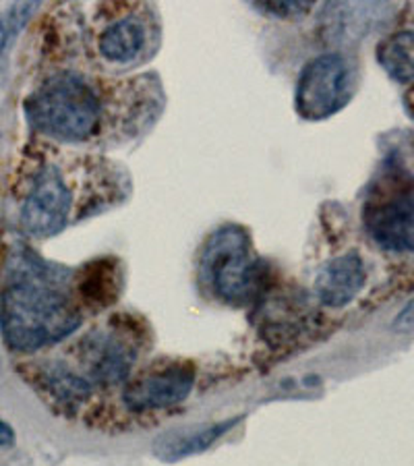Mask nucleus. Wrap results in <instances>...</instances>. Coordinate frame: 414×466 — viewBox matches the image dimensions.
<instances>
[{"instance_id":"obj_4","label":"nucleus","mask_w":414,"mask_h":466,"mask_svg":"<svg viewBox=\"0 0 414 466\" xmlns=\"http://www.w3.org/2000/svg\"><path fill=\"white\" fill-rule=\"evenodd\" d=\"M97 162L92 156H73L71 168L58 162L40 167L21 206L19 220L25 235L55 237L73 220L94 212V204L110 201V191H104L110 185H94V180H102V170L108 168Z\"/></svg>"},{"instance_id":"obj_9","label":"nucleus","mask_w":414,"mask_h":466,"mask_svg":"<svg viewBox=\"0 0 414 466\" xmlns=\"http://www.w3.org/2000/svg\"><path fill=\"white\" fill-rule=\"evenodd\" d=\"M365 224L369 235L383 249L414 255V199H394L373 208Z\"/></svg>"},{"instance_id":"obj_6","label":"nucleus","mask_w":414,"mask_h":466,"mask_svg":"<svg viewBox=\"0 0 414 466\" xmlns=\"http://www.w3.org/2000/svg\"><path fill=\"white\" fill-rule=\"evenodd\" d=\"M352 96V69L342 55L326 52L300 71L295 92L297 115L305 120H326L346 106Z\"/></svg>"},{"instance_id":"obj_17","label":"nucleus","mask_w":414,"mask_h":466,"mask_svg":"<svg viewBox=\"0 0 414 466\" xmlns=\"http://www.w3.org/2000/svg\"><path fill=\"white\" fill-rule=\"evenodd\" d=\"M391 329H394L396 334L414 332V299L409 300L404 309L396 315L394 323H391Z\"/></svg>"},{"instance_id":"obj_7","label":"nucleus","mask_w":414,"mask_h":466,"mask_svg":"<svg viewBox=\"0 0 414 466\" xmlns=\"http://www.w3.org/2000/svg\"><path fill=\"white\" fill-rule=\"evenodd\" d=\"M79 355L87 370V380L100 386L123 383L137 360V344L116 323L92 329L79 344Z\"/></svg>"},{"instance_id":"obj_2","label":"nucleus","mask_w":414,"mask_h":466,"mask_svg":"<svg viewBox=\"0 0 414 466\" xmlns=\"http://www.w3.org/2000/svg\"><path fill=\"white\" fill-rule=\"evenodd\" d=\"M69 276L29 249L13 253L9 284L0 295V328L13 350L50 347L81 326V311L66 292Z\"/></svg>"},{"instance_id":"obj_16","label":"nucleus","mask_w":414,"mask_h":466,"mask_svg":"<svg viewBox=\"0 0 414 466\" xmlns=\"http://www.w3.org/2000/svg\"><path fill=\"white\" fill-rule=\"evenodd\" d=\"M257 9L268 13V15H274V17L297 19V17H303V15H307V13H311L313 5L311 3H288V0H284V3H259Z\"/></svg>"},{"instance_id":"obj_12","label":"nucleus","mask_w":414,"mask_h":466,"mask_svg":"<svg viewBox=\"0 0 414 466\" xmlns=\"http://www.w3.org/2000/svg\"><path fill=\"white\" fill-rule=\"evenodd\" d=\"M378 60L391 79L406 84L414 79V32H400L383 40Z\"/></svg>"},{"instance_id":"obj_1","label":"nucleus","mask_w":414,"mask_h":466,"mask_svg":"<svg viewBox=\"0 0 414 466\" xmlns=\"http://www.w3.org/2000/svg\"><path fill=\"white\" fill-rule=\"evenodd\" d=\"M135 84H110L87 71L63 69L44 79L27 97L25 116L44 137L71 146L94 144L120 133V127L126 133L141 123L146 102Z\"/></svg>"},{"instance_id":"obj_14","label":"nucleus","mask_w":414,"mask_h":466,"mask_svg":"<svg viewBox=\"0 0 414 466\" xmlns=\"http://www.w3.org/2000/svg\"><path fill=\"white\" fill-rule=\"evenodd\" d=\"M81 297L87 300V303H104L102 299L112 297V289H115V276H112V269L108 266H92L87 269V274L83 276L81 280Z\"/></svg>"},{"instance_id":"obj_8","label":"nucleus","mask_w":414,"mask_h":466,"mask_svg":"<svg viewBox=\"0 0 414 466\" xmlns=\"http://www.w3.org/2000/svg\"><path fill=\"white\" fill-rule=\"evenodd\" d=\"M195 386V371L189 365H168L164 370L143 373L125 390V402L131 410L168 409L185 402Z\"/></svg>"},{"instance_id":"obj_5","label":"nucleus","mask_w":414,"mask_h":466,"mask_svg":"<svg viewBox=\"0 0 414 466\" xmlns=\"http://www.w3.org/2000/svg\"><path fill=\"white\" fill-rule=\"evenodd\" d=\"M201 272L217 299L245 303L259 287V263L251 255L247 235L228 227L209 237L201 255Z\"/></svg>"},{"instance_id":"obj_11","label":"nucleus","mask_w":414,"mask_h":466,"mask_svg":"<svg viewBox=\"0 0 414 466\" xmlns=\"http://www.w3.org/2000/svg\"><path fill=\"white\" fill-rule=\"evenodd\" d=\"M238 420L240 417L220 420L214 425L203 423L166 431L154 440V454L164 462H177L193 454H201L212 448L224 433H228Z\"/></svg>"},{"instance_id":"obj_10","label":"nucleus","mask_w":414,"mask_h":466,"mask_svg":"<svg viewBox=\"0 0 414 466\" xmlns=\"http://www.w3.org/2000/svg\"><path fill=\"white\" fill-rule=\"evenodd\" d=\"M367 274L360 255L350 251L328 261L315 276V292L323 305L344 307L365 287Z\"/></svg>"},{"instance_id":"obj_15","label":"nucleus","mask_w":414,"mask_h":466,"mask_svg":"<svg viewBox=\"0 0 414 466\" xmlns=\"http://www.w3.org/2000/svg\"><path fill=\"white\" fill-rule=\"evenodd\" d=\"M37 11V3H19L13 5L6 15L0 17V56L5 55V50L9 48V44L15 40L24 25L29 21V17Z\"/></svg>"},{"instance_id":"obj_13","label":"nucleus","mask_w":414,"mask_h":466,"mask_svg":"<svg viewBox=\"0 0 414 466\" xmlns=\"http://www.w3.org/2000/svg\"><path fill=\"white\" fill-rule=\"evenodd\" d=\"M44 388L60 402H81L92 394V381L83 375L71 371L65 365H46L42 370Z\"/></svg>"},{"instance_id":"obj_18","label":"nucleus","mask_w":414,"mask_h":466,"mask_svg":"<svg viewBox=\"0 0 414 466\" xmlns=\"http://www.w3.org/2000/svg\"><path fill=\"white\" fill-rule=\"evenodd\" d=\"M15 441V431L9 423H5L3 419H0V448H6V446H13Z\"/></svg>"},{"instance_id":"obj_3","label":"nucleus","mask_w":414,"mask_h":466,"mask_svg":"<svg viewBox=\"0 0 414 466\" xmlns=\"http://www.w3.org/2000/svg\"><path fill=\"white\" fill-rule=\"evenodd\" d=\"M69 11L77 19V34H73L77 55L86 56L94 71H131L156 55L160 21L152 5H71Z\"/></svg>"}]
</instances>
